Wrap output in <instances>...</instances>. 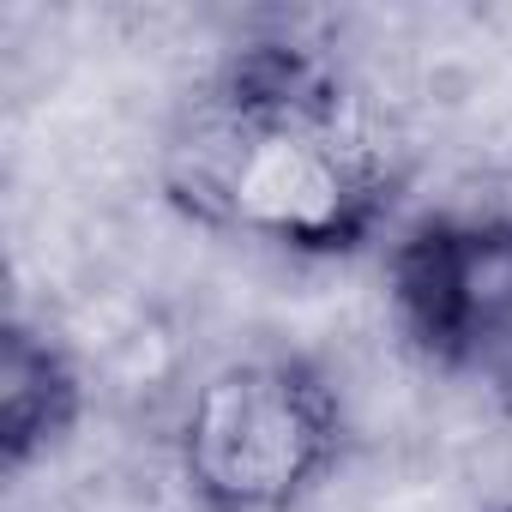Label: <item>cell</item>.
<instances>
[{
    "mask_svg": "<svg viewBox=\"0 0 512 512\" xmlns=\"http://www.w3.org/2000/svg\"><path fill=\"white\" fill-rule=\"evenodd\" d=\"M163 187L205 229L284 253H356L398 199V163L338 67L260 43L193 91Z\"/></svg>",
    "mask_w": 512,
    "mask_h": 512,
    "instance_id": "1",
    "label": "cell"
},
{
    "mask_svg": "<svg viewBox=\"0 0 512 512\" xmlns=\"http://www.w3.org/2000/svg\"><path fill=\"white\" fill-rule=\"evenodd\" d=\"M338 392L302 356L211 368L175 428L181 482L205 512H290L338 458Z\"/></svg>",
    "mask_w": 512,
    "mask_h": 512,
    "instance_id": "2",
    "label": "cell"
},
{
    "mask_svg": "<svg viewBox=\"0 0 512 512\" xmlns=\"http://www.w3.org/2000/svg\"><path fill=\"white\" fill-rule=\"evenodd\" d=\"M392 308L446 368L512 356V211H440L410 223L392 253Z\"/></svg>",
    "mask_w": 512,
    "mask_h": 512,
    "instance_id": "3",
    "label": "cell"
},
{
    "mask_svg": "<svg viewBox=\"0 0 512 512\" xmlns=\"http://www.w3.org/2000/svg\"><path fill=\"white\" fill-rule=\"evenodd\" d=\"M79 404L85 386L67 350L49 332L13 320L0 338V446H7V464L19 470L37 452H49L79 422Z\"/></svg>",
    "mask_w": 512,
    "mask_h": 512,
    "instance_id": "4",
    "label": "cell"
}]
</instances>
